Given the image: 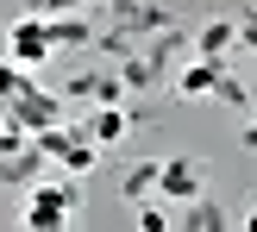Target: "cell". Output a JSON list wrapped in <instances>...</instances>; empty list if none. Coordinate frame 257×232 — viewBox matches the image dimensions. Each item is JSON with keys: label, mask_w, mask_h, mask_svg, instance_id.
<instances>
[{"label": "cell", "mask_w": 257, "mask_h": 232, "mask_svg": "<svg viewBox=\"0 0 257 232\" xmlns=\"http://www.w3.org/2000/svg\"><path fill=\"white\" fill-rule=\"evenodd\" d=\"M132 226H138V232H170V213H163V207H138Z\"/></svg>", "instance_id": "obj_9"}, {"label": "cell", "mask_w": 257, "mask_h": 232, "mask_svg": "<svg viewBox=\"0 0 257 232\" xmlns=\"http://www.w3.org/2000/svg\"><path fill=\"white\" fill-rule=\"evenodd\" d=\"M238 232H257V207H245V226H238Z\"/></svg>", "instance_id": "obj_12"}, {"label": "cell", "mask_w": 257, "mask_h": 232, "mask_svg": "<svg viewBox=\"0 0 257 232\" xmlns=\"http://www.w3.org/2000/svg\"><path fill=\"white\" fill-rule=\"evenodd\" d=\"M50 50H57V25H50V19H13V32H7V57L19 63V69H44Z\"/></svg>", "instance_id": "obj_2"}, {"label": "cell", "mask_w": 257, "mask_h": 232, "mask_svg": "<svg viewBox=\"0 0 257 232\" xmlns=\"http://www.w3.org/2000/svg\"><path fill=\"white\" fill-rule=\"evenodd\" d=\"M125 126H132V120H125L119 107H94V120H88V138H94V145H119V138H125Z\"/></svg>", "instance_id": "obj_6"}, {"label": "cell", "mask_w": 257, "mask_h": 232, "mask_svg": "<svg viewBox=\"0 0 257 232\" xmlns=\"http://www.w3.org/2000/svg\"><path fill=\"white\" fill-rule=\"evenodd\" d=\"M157 170H163V163H132V176H125V201H138L145 188H157Z\"/></svg>", "instance_id": "obj_8"}, {"label": "cell", "mask_w": 257, "mask_h": 232, "mask_svg": "<svg viewBox=\"0 0 257 232\" xmlns=\"http://www.w3.org/2000/svg\"><path fill=\"white\" fill-rule=\"evenodd\" d=\"M7 120H13V126H25V132L38 138V132H50V126H63V107H57V94H44V88H32V94H25L19 107L7 113Z\"/></svg>", "instance_id": "obj_4"}, {"label": "cell", "mask_w": 257, "mask_h": 232, "mask_svg": "<svg viewBox=\"0 0 257 232\" xmlns=\"http://www.w3.org/2000/svg\"><path fill=\"white\" fill-rule=\"evenodd\" d=\"M245 44H257V13H251V19H245Z\"/></svg>", "instance_id": "obj_11"}, {"label": "cell", "mask_w": 257, "mask_h": 232, "mask_svg": "<svg viewBox=\"0 0 257 232\" xmlns=\"http://www.w3.org/2000/svg\"><path fill=\"white\" fill-rule=\"evenodd\" d=\"M201 44H207V50H226V44H232V25H207V38H201Z\"/></svg>", "instance_id": "obj_10"}, {"label": "cell", "mask_w": 257, "mask_h": 232, "mask_svg": "<svg viewBox=\"0 0 257 232\" xmlns=\"http://www.w3.org/2000/svg\"><path fill=\"white\" fill-rule=\"evenodd\" d=\"M201 182H207V163H195V157H170L157 170V195H170V201H201Z\"/></svg>", "instance_id": "obj_3"}, {"label": "cell", "mask_w": 257, "mask_h": 232, "mask_svg": "<svg viewBox=\"0 0 257 232\" xmlns=\"http://www.w3.org/2000/svg\"><path fill=\"white\" fill-rule=\"evenodd\" d=\"M69 207H75V188H63V182H38L32 195H25L19 226H25V232H63V226H69Z\"/></svg>", "instance_id": "obj_1"}, {"label": "cell", "mask_w": 257, "mask_h": 232, "mask_svg": "<svg viewBox=\"0 0 257 232\" xmlns=\"http://www.w3.org/2000/svg\"><path fill=\"white\" fill-rule=\"evenodd\" d=\"M176 88H182V94H207V88H220V63H195V69H182V82H176Z\"/></svg>", "instance_id": "obj_7"}, {"label": "cell", "mask_w": 257, "mask_h": 232, "mask_svg": "<svg viewBox=\"0 0 257 232\" xmlns=\"http://www.w3.org/2000/svg\"><path fill=\"white\" fill-rule=\"evenodd\" d=\"M32 88H38V82H32V69H19L13 57L0 63V113H13V107L25 100V94H32Z\"/></svg>", "instance_id": "obj_5"}]
</instances>
